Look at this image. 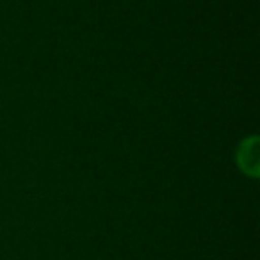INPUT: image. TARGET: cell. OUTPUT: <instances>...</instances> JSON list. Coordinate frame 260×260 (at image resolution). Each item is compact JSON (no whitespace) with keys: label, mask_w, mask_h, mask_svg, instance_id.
<instances>
[{"label":"cell","mask_w":260,"mask_h":260,"mask_svg":"<svg viewBox=\"0 0 260 260\" xmlns=\"http://www.w3.org/2000/svg\"><path fill=\"white\" fill-rule=\"evenodd\" d=\"M237 164L246 175L256 178L258 177V138L244 139L237 150Z\"/></svg>","instance_id":"1"}]
</instances>
